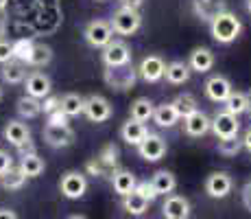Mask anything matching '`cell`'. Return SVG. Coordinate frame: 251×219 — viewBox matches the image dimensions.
Listing matches in <instances>:
<instances>
[{
	"label": "cell",
	"instance_id": "7a4b0ae2",
	"mask_svg": "<svg viewBox=\"0 0 251 219\" xmlns=\"http://www.w3.org/2000/svg\"><path fill=\"white\" fill-rule=\"evenodd\" d=\"M103 81L112 88V90H118V92L131 90L138 81V68H133L131 62L123 64V66H105Z\"/></svg>",
	"mask_w": 251,
	"mask_h": 219
},
{
	"label": "cell",
	"instance_id": "ffe728a7",
	"mask_svg": "<svg viewBox=\"0 0 251 219\" xmlns=\"http://www.w3.org/2000/svg\"><path fill=\"white\" fill-rule=\"evenodd\" d=\"M147 127H144V123H140V121H133V119H129L127 123L120 127V136H123V140L125 143H129V145H138L142 143V138L147 136Z\"/></svg>",
	"mask_w": 251,
	"mask_h": 219
},
{
	"label": "cell",
	"instance_id": "f546056e",
	"mask_svg": "<svg viewBox=\"0 0 251 219\" xmlns=\"http://www.w3.org/2000/svg\"><path fill=\"white\" fill-rule=\"evenodd\" d=\"M50 60H52V48L50 46H44V44H33L31 55L26 57V62H24V64L42 68V66L50 64Z\"/></svg>",
	"mask_w": 251,
	"mask_h": 219
},
{
	"label": "cell",
	"instance_id": "5b68a950",
	"mask_svg": "<svg viewBox=\"0 0 251 219\" xmlns=\"http://www.w3.org/2000/svg\"><path fill=\"white\" fill-rule=\"evenodd\" d=\"M83 114L88 116L92 123H105V121L112 119L114 108L105 96L100 94H90L88 99L83 101Z\"/></svg>",
	"mask_w": 251,
	"mask_h": 219
},
{
	"label": "cell",
	"instance_id": "836d02e7",
	"mask_svg": "<svg viewBox=\"0 0 251 219\" xmlns=\"http://www.w3.org/2000/svg\"><path fill=\"white\" fill-rule=\"evenodd\" d=\"M225 112H229V114H234V116L247 112V94L231 90V94L225 99Z\"/></svg>",
	"mask_w": 251,
	"mask_h": 219
},
{
	"label": "cell",
	"instance_id": "6da1fadb",
	"mask_svg": "<svg viewBox=\"0 0 251 219\" xmlns=\"http://www.w3.org/2000/svg\"><path fill=\"white\" fill-rule=\"evenodd\" d=\"M210 33L219 44H231V42L238 40V35L243 33V22H240L234 13L223 11L216 18H212Z\"/></svg>",
	"mask_w": 251,
	"mask_h": 219
},
{
	"label": "cell",
	"instance_id": "d590c367",
	"mask_svg": "<svg viewBox=\"0 0 251 219\" xmlns=\"http://www.w3.org/2000/svg\"><path fill=\"white\" fill-rule=\"evenodd\" d=\"M243 149V143H240L238 136H231V138H219V154L225 156V158H231Z\"/></svg>",
	"mask_w": 251,
	"mask_h": 219
},
{
	"label": "cell",
	"instance_id": "bcb514c9",
	"mask_svg": "<svg viewBox=\"0 0 251 219\" xmlns=\"http://www.w3.org/2000/svg\"><path fill=\"white\" fill-rule=\"evenodd\" d=\"M240 143H243V147L251 154V127H247V131H245V136H243V140H240Z\"/></svg>",
	"mask_w": 251,
	"mask_h": 219
},
{
	"label": "cell",
	"instance_id": "3957f363",
	"mask_svg": "<svg viewBox=\"0 0 251 219\" xmlns=\"http://www.w3.org/2000/svg\"><path fill=\"white\" fill-rule=\"evenodd\" d=\"M112 29L118 35H133L140 27H142V16H140L138 9L131 7H120L112 18Z\"/></svg>",
	"mask_w": 251,
	"mask_h": 219
},
{
	"label": "cell",
	"instance_id": "8d00e7d4",
	"mask_svg": "<svg viewBox=\"0 0 251 219\" xmlns=\"http://www.w3.org/2000/svg\"><path fill=\"white\" fill-rule=\"evenodd\" d=\"M31 48H33V42L22 37V40L13 42L11 44V53H13V60H20V62H26V57L31 55Z\"/></svg>",
	"mask_w": 251,
	"mask_h": 219
},
{
	"label": "cell",
	"instance_id": "7402d4cb",
	"mask_svg": "<svg viewBox=\"0 0 251 219\" xmlns=\"http://www.w3.org/2000/svg\"><path fill=\"white\" fill-rule=\"evenodd\" d=\"M151 184H153V188H155L157 195H171V193L175 191V187H177V178L171 171L162 169V171L153 173Z\"/></svg>",
	"mask_w": 251,
	"mask_h": 219
},
{
	"label": "cell",
	"instance_id": "74e56055",
	"mask_svg": "<svg viewBox=\"0 0 251 219\" xmlns=\"http://www.w3.org/2000/svg\"><path fill=\"white\" fill-rule=\"evenodd\" d=\"M133 191H136L138 195H142V197L147 199L149 204H151L153 199L157 197V193H155V188H153L151 180H144V182H138V184H136V188H133Z\"/></svg>",
	"mask_w": 251,
	"mask_h": 219
},
{
	"label": "cell",
	"instance_id": "4316f807",
	"mask_svg": "<svg viewBox=\"0 0 251 219\" xmlns=\"http://www.w3.org/2000/svg\"><path fill=\"white\" fill-rule=\"evenodd\" d=\"M24 77H26V70H24V62L20 60H9L2 64V79L7 84H22Z\"/></svg>",
	"mask_w": 251,
	"mask_h": 219
},
{
	"label": "cell",
	"instance_id": "ac0fdd59",
	"mask_svg": "<svg viewBox=\"0 0 251 219\" xmlns=\"http://www.w3.org/2000/svg\"><path fill=\"white\" fill-rule=\"evenodd\" d=\"M183 129H186L188 136L199 138V136L210 131V116L203 114L201 110H195L192 114H188L186 119H183Z\"/></svg>",
	"mask_w": 251,
	"mask_h": 219
},
{
	"label": "cell",
	"instance_id": "1f68e13d",
	"mask_svg": "<svg viewBox=\"0 0 251 219\" xmlns=\"http://www.w3.org/2000/svg\"><path fill=\"white\" fill-rule=\"evenodd\" d=\"M173 108L177 110V114H179V119H186L188 114H192L197 108V99L192 94H188V92H181V94L175 96V101H173Z\"/></svg>",
	"mask_w": 251,
	"mask_h": 219
},
{
	"label": "cell",
	"instance_id": "83f0119b",
	"mask_svg": "<svg viewBox=\"0 0 251 219\" xmlns=\"http://www.w3.org/2000/svg\"><path fill=\"white\" fill-rule=\"evenodd\" d=\"M153 121H155L160 127H173V125H177V121H179V114L173 108V103H162L153 110Z\"/></svg>",
	"mask_w": 251,
	"mask_h": 219
},
{
	"label": "cell",
	"instance_id": "c3c4849f",
	"mask_svg": "<svg viewBox=\"0 0 251 219\" xmlns=\"http://www.w3.org/2000/svg\"><path fill=\"white\" fill-rule=\"evenodd\" d=\"M245 9H247V13L251 16V0H245Z\"/></svg>",
	"mask_w": 251,
	"mask_h": 219
},
{
	"label": "cell",
	"instance_id": "9a60e30c",
	"mask_svg": "<svg viewBox=\"0 0 251 219\" xmlns=\"http://www.w3.org/2000/svg\"><path fill=\"white\" fill-rule=\"evenodd\" d=\"M4 138L18 149H24L26 145H31V129L22 121H9L4 127Z\"/></svg>",
	"mask_w": 251,
	"mask_h": 219
},
{
	"label": "cell",
	"instance_id": "681fc988",
	"mask_svg": "<svg viewBox=\"0 0 251 219\" xmlns=\"http://www.w3.org/2000/svg\"><path fill=\"white\" fill-rule=\"evenodd\" d=\"M247 112H251V92L247 94Z\"/></svg>",
	"mask_w": 251,
	"mask_h": 219
},
{
	"label": "cell",
	"instance_id": "5bb4252c",
	"mask_svg": "<svg viewBox=\"0 0 251 219\" xmlns=\"http://www.w3.org/2000/svg\"><path fill=\"white\" fill-rule=\"evenodd\" d=\"M205 94L210 101L214 103H225V99L231 94V84L227 77L223 75H214L205 81Z\"/></svg>",
	"mask_w": 251,
	"mask_h": 219
},
{
	"label": "cell",
	"instance_id": "8992f818",
	"mask_svg": "<svg viewBox=\"0 0 251 219\" xmlns=\"http://www.w3.org/2000/svg\"><path fill=\"white\" fill-rule=\"evenodd\" d=\"M138 154L140 158H144L147 162H157L166 156V140L160 134L147 131V136L142 138V143L138 145Z\"/></svg>",
	"mask_w": 251,
	"mask_h": 219
},
{
	"label": "cell",
	"instance_id": "7dc6e473",
	"mask_svg": "<svg viewBox=\"0 0 251 219\" xmlns=\"http://www.w3.org/2000/svg\"><path fill=\"white\" fill-rule=\"evenodd\" d=\"M0 219H18V215L9 208H0Z\"/></svg>",
	"mask_w": 251,
	"mask_h": 219
},
{
	"label": "cell",
	"instance_id": "f1b7e54d",
	"mask_svg": "<svg viewBox=\"0 0 251 219\" xmlns=\"http://www.w3.org/2000/svg\"><path fill=\"white\" fill-rule=\"evenodd\" d=\"M24 182H26V175L22 173L20 167H13V164L0 175V184H2L7 191H18V188L24 187Z\"/></svg>",
	"mask_w": 251,
	"mask_h": 219
},
{
	"label": "cell",
	"instance_id": "30bf717a",
	"mask_svg": "<svg viewBox=\"0 0 251 219\" xmlns=\"http://www.w3.org/2000/svg\"><path fill=\"white\" fill-rule=\"evenodd\" d=\"M103 62L105 66H123L131 62V48L123 40H112L107 46H103Z\"/></svg>",
	"mask_w": 251,
	"mask_h": 219
},
{
	"label": "cell",
	"instance_id": "e575fe53",
	"mask_svg": "<svg viewBox=\"0 0 251 219\" xmlns=\"http://www.w3.org/2000/svg\"><path fill=\"white\" fill-rule=\"evenodd\" d=\"M96 158H99V162L103 164L107 171H114L116 164H118V147H116L114 143L105 145V147L100 149V154L96 156Z\"/></svg>",
	"mask_w": 251,
	"mask_h": 219
},
{
	"label": "cell",
	"instance_id": "7c38bea8",
	"mask_svg": "<svg viewBox=\"0 0 251 219\" xmlns=\"http://www.w3.org/2000/svg\"><path fill=\"white\" fill-rule=\"evenodd\" d=\"M234 182H231L229 173L225 171H216V173H210L205 180V193L214 199H221V197H227Z\"/></svg>",
	"mask_w": 251,
	"mask_h": 219
},
{
	"label": "cell",
	"instance_id": "d4e9b609",
	"mask_svg": "<svg viewBox=\"0 0 251 219\" xmlns=\"http://www.w3.org/2000/svg\"><path fill=\"white\" fill-rule=\"evenodd\" d=\"M83 96L76 94V92H68V94H64L59 99V110L64 112L68 119H72V116H79L83 114Z\"/></svg>",
	"mask_w": 251,
	"mask_h": 219
},
{
	"label": "cell",
	"instance_id": "4fadbf2b",
	"mask_svg": "<svg viewBox=\"0 0 251 219\" xmlns=\"http://www.w3.org/2000/svg\"><path fill=\"white\" fill-rule=\"evenodd\" d=\"M24 90H26L28 96L33 99H46L52 90V84H50V77L44 75V72H33V75L26 77V84H24Z\"/></svg>",
	"mask_w": 251,
	"mask_h": 219
},
{
	"label": "cell",
	"instance_id": "e0dca14e",
	"mask_svg": "<svg viewBox=\"0 0 251 219\" xmlns=\"http://www.w3.org/2000/svg\"><path fill=\"white\" fill-rule=\"evenodd\" d=\"M192 7H195V13L201 22H212V18H216L219 13L227 11L225 0H195Z\"/></svg>",
	"mask_w": 251,
	"mask_h": 219
},
{
	"label": "cell",
	"instance_id": "8fae6325",
	"mask_svg": "<svg viewBox=\"0 0 251 219\" xmlns=\"http://www.w3.org/2000/svg\"><path fill=\"white\" fill-rule=\"evenodd\" d=\"M164 68H166V64H164L162 57L147 55L138 66V77L147 84H155V81L164 79Z\"/></svg>",
	"mask_w": 251,
	"mask_h": 219
},
{
	"label": "cell",
	"instance_id": "d6986e66",
	"mask_svg": "<svg viewBox=\"0 0 251 219\" xmlns=\"http://www.w3.org/2000/svg\"><path fill=\"white\" fill-rule=\"evenodd\" d=\"M190 70L195 72H207L212 66H214V53L207 46H197L195 51L190 53V62H188Z\"/></svg>",
	"mask_w": 251,
	"mask_h": 219
},
{
	"label": "cell",
	"instance_id": "816d5d0a",
	"mask_svg": "<svg viewBox=\"0 0 251 219\" xmlns=\"http://www.w3.org/2000/svg\"><path fill=\"white\" fill-rule=\"evenodd\" d=\"M68 219H85V217H81V215H72V217H68Z\"/></svg>",
	"mask_w": 251,
	"mask_h": 219
},
{
	"label": "cell",
	"instance_id": "cb8c5ba5",
	"mask_svg": "<svg viewBox=\"0 0 251 219\" xmlns=\"http://www.w3.org/2000/svg\"><path fill=\"white\" fill-rule=\"evenodd\" d=\"M18 167L22 169V173L26 175V178H37V175H42L44 173V160L40 158L35 152H28V154H24L22 156V160H20V164Z\"/></svg>",
	"mask_w": 251,
	"mask_h": 219
},
{
	"label": "cell",
	"instance_id": "603a6c76",
	"mask_svg": "<svg viewBox=\"0 0 251 219\" xmlns=\"http://www.w3.org/2000/svg\"><path fill=\"white\" fill-rule=\"evenodd\" d=\"M112 184H114V191L118 193V195H129V193H133V188H136L138 180L136 175H133L131 171H114L112 175Z\"/></svg>",
	"mask_w": 251,
	"mask_h": 219
},
{
	"label": "cell",
	"instance_id": "52a82bcc",
	"mask_svg": "<svg viewBox=\"0 0 251 219\" xmlns=\"http://www.w3.org/2000/svg\"><path fill=\"white\" fill-rule=\"evenodd\" d=\"M44 143L52 149H64V147H70L75 143V131H72L70 125H50L46 123L44 131Z\"/></svg>",
	"mask_w": 251,
	"mask_h": 219
},
{
	"label": "cell",
	"instance_id": "b9f144b4",
	"mask_svg": "<svg viewBox=\"0 0 251 219\" xmlns=\"http://www.w3.org/2000/svg\"><path fill=\"white\" fill-rule=\"evenodd\" d=\"M13 60V53H11V44L0 40V64H4V62Z\"/></svg>",
	"mask_w": 251,
	"mask_h": 219
},
{
	"label": "cell",
	"instance_id": "44dd1931",
	"mask_svg": "<svg viewBox=\"0 0 251 219\" xmlns=\"http://www.w3.org/2000/svg\"><path fill=\"white\" fill-rule=\"evenodd\" d=\"M164 77H166L168 84L173 86H181L190 79V66L183 64V62H171L164 68Z\"/></svg>",
	"mask_w": 251,
	"mask_h": 219
},
{
	"label": "cell",
	"instance_id": "9c48e42d",
	"mask_svg": "<svg viewBox=\"0 0 251 219\" xmlns=\"http://www.w3.org/2000/svg\"><path fill=\"white\" fill-rule=\"evenodd\" d=\"M210 129L214 131L216 138H231V136H238L240 123L234 114L229 112H216L214 119H210Z\"/></svg>",
	"mask_w": 251,
	"mask_h": 219
},
{
	"label": "cell",
	"instance_id": "2e32d148",
	"mask_svg": "<svg viewBox=\"0 0 251 219\" xmlns=\"http://www.w3.org/2000/svg\"><path fill=\"white\" fill-rule=\"evenodd\" d=\"M164 219H188L190 217V202L181 195H168L162 206Z\"/></svg>",
	"mask_w": 251,
	"mask_h": 219
},
{
	"label": "cell",
	"instance_id": "60d3db41",
	"mask_svg": "<svg viewBox=\"0 0 251 219\" xmlns=\"http://www.w3.org/2000/svg\"><path fill=\"white\" fill-rule=\"evenodd\" d=\"M48 123L50 125H68V116H66L61 110H55L48 114Z\"/></svg>",
	"mask_w": 251,
	"mask_h": 219
},
{
	"label": "cell",
	"instance_id": "484cf974",
	"mask_svg": "<svg viewBox=\"0 0 251 219\" xmlns=\"http://www.w3.org/2000/svg\"><path fill=\"white\" fill-rule=\"evenodd\" d=\"M153 110H155V105H153L151 99H147V96H140L131 103V110H129V119L133 121H140V123H147L149 119H153Z\"/></svg>",
	"mask_w": 251,
	"mask_h": 219
},
{
	"label": "cell",
	"instance_id": "ee69618b",
	"mask_svg": "<svg viewBox=\"0 0 251 219\" xmlns=\"http://www.w3.org/2000/svg\"><path fill=\"white\" fill-rule=\"evenodd\" d=\"M13 164V160H11V156L9 154H4V152H0V175H2L4 171H7L9 167Z\"/></svg>",
	"mask_w": 251,
	"mask_h": 219
},
{
	"label": "cell",
	"instance_id": "f5cc1de1",
	"mask_svg": "<svg viewBox=\"0 0 251 219\" xmlns=\"http://www.w3.org/2000/svg\"><path fill=\"white\" fill-rule=\"evenodd\" d=\"M0 99H2V88H0Z\"/></svg>",
	"mask_w": 251,
	"mask_h": 219
},
{
	"label": "cell",
	"instance_id": "f35d334b",
	"mask_svg": "<svg viewBox=\"0 0 251 219\" xmlns=\"http://www.w3.org/2000/svg\"><path fill=\"white\" fill-rule=\"evenodd\" d=\"M85 171L96 178V175H105V173H107V169H105L103 164L99 162V158H92V160H88V162H85Z\"/></svg>",
	"mask_w": 251,
	"mask_h": 219
},
{
	"label": "cell",
	"instance_id": "d6a6232c",
	"mask_svg": "<svg viewBox=\"0 0 251 219\" xmlns=\"http://www.w3.org/2000/svg\"><path fill=\"white\" fill-rule=\"evenodd\" d=\"M123 206H125V211H127L129 215H144L147 208H149V202L133 191V193H129V195H125Z\"/></svg>",
	"mask_w": 251,
	"mask_h": 219
},
{
	"label": "cell",
	"instance_id": "f907efd6",
	"mask_svg": "<svg viewBox=\"0 0 251 219\" xmlns=\"http://www.w3.org/2000/svg\"><path fill=\"white\" fill-rule=\"evenodd\" d=\"M7 2H9V0H0V11H2V9L7 7Z\"/></svg>",
	"mask_w": 251,
	"mask_h": 219
},
{
	"label": "cell",
	"instance_id": "ab89813d",
	"mask_svg": "<svg viewBox=\"0 0 251 219\" xmlns=\"http://www.w3.org/2000/svg\"><path fill=\"white\" fill-rule=\"evenodd\" d=\"M55 110H59V99H57V96H50V94H48L46 99L42 101V112H44V114L48 116L50 112H55Z\"/></svg>",
	"mask_w": 251,
	"mask_h": 219
},
{
	"label": "cell",
	"instance_id": "4dcf8cb0",
	"mask_svg": "<svg viewBox=\"0 0 251 219\" xmlns=\"http://www.w3.org/2000/svg\"><path fill=\"white\" fill-rule=\"evenodd\" d=\"M18 114L22 119H35V116L42 114V101L40 99H33V96H22L18 101Z\"/></svg>",
	"mask_w": 251,
	"mask_h": 219
},
{
	"label": "cell",
	"instance_id": "7bdbcfd3",
	"mask_svg": "<svg viewBox=\"0 0 251 219\" xmlns=\"http://www.w3.org/2000/svg\"><path fill=\"white\" fill-rule=\"evenodd\" d=\"M240 197H243V206L251 211V182H247L243 187V191H240Z\"/></svg>",
	"mask_w": 251,
	"mask_h": 219
},
{
	"label": "cell",
	"instance_id": "f6af8a7d",
	"mask_svg": "<svg viewBox=\"0 0 251 219\" xmlns=\"http://www.w3.org/2000/svg\"><path fill=\"white\" fill-rule=\"evenodd\" d=\"M120 4H123V7H131V9H140L142 7V2L144 0H118Z\"/></svg>",
	"mask_w": 251,
	"mask_h": 219
},
{
	"label": "cell",
	"instance_id": "ba28073f",
	"mask_svg": "<svg viewBox=\"0 0 251 219\" xmlns=\"http://www.w3.org/2000/svg\"><path fill=\"white\" fill-rule=\"evenodd\" d=\"M59 191L68 199H81L88 191V180L81 171H68L61 175L59 180Z\"/></svg>",
	"mask_w": 251,
	"mask_h": 219
},
{
	"label": "cell",
	"instance_id": "277c9868",
	"mask_svg": "<svg viewBox=\"0 0 251 219\" xmlns=\"http://www.w3.org/2000/svg\"><path fill=\"white\" fill-rule=\"evenodd\" d=\"M83 37L90 46L103 48L114 40V29L107 20H92V22H88V27H85Z\"/></svg>",
	"mask_w": 251,
	"mask_h": 219
}]
</instances>
